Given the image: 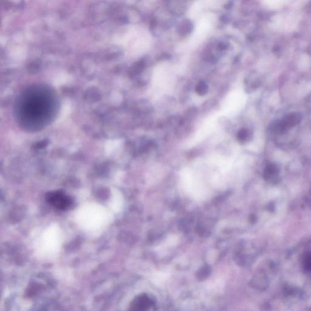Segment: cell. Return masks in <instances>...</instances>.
Listing matches in <instances>:
<instances>
[{
    "instance_id": "obj_2",
    "label": "cell",
    "mask_w": 311,
    "mask_h": 311,
    "mask_svg": "<svg viewBox=\"0 0 311 311\" xmlns=\"http://www.w3.org/2000/svg\"><path fill=\"white\" fill-rule=\"evenodd\" d=\"M207 91H208V87H207L206 83L201 82L197 85L196 92L199 95L203 96L206 95Z\"/></svg>"
},
{
    "instance_id": "obj_1",
    "label": "cell",
    "mask_w": 311,
    "mask_h": 311,
    "mask_svg": "<svg viewBox=\"0 0 311 311\" xmlns=\"http://www.w3.org/2000/svg\"><path fill=\"white\" fill-rule=\"evenodd\" d=\"M55 110L54 95L44 88H32L23 94L17 113L23 122L37 125L47 122Z\"/></svg>"
}]
</instances>
